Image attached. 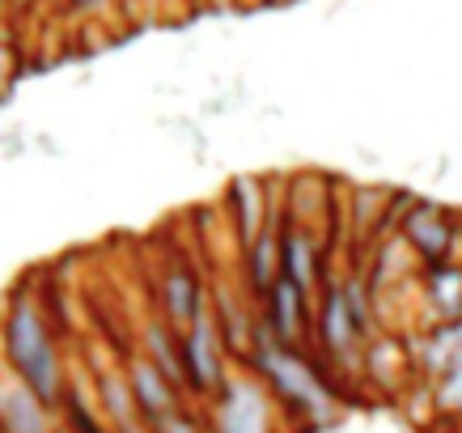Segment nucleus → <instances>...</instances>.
I'll return each instance as SVG.
<instances>
[{
	"instance_id": "f257e3e1",
	"label": "nucleus",
	"mask_w": 462,
	"mask_h": 433,
	"mask_svg": "<svg viewBox=\"0 0 462 433\" xmlns=\"http://www.w3.org/2000/svg\"><path fill=\"white\" fill-rule=\"evenodd\" d=\"M5 357L14 365L17 382L26 387L39 404H60L64 395V378H60V357L51 327L42 319V310L30 297H17L9 319H5Z\"/></svg>"
},
{
	"instance_id": "f03ea898",
	"label": "nucleus",
	"mask_w": 462,
	"mask_h": 433,
	"mask_svg": "<svg viewBox=\"0 0 462 433\" xmlns=\"http://www.w3.org/2000/svg\"><path fill=\"white\" fill-rule=\"evenodd\" d=\"M254 370L272 382V391L281 395L284 404L297 408V412H306L314 425H327V420L336 417V400L327 391V382L319 378V370L297 349L276 344L272 332H267V323L259 327V335H254Z\"/></svg>"
},
{
	"instance_id": "7ed1b4c3",
	"label": "nucleus",
	"mask_w": 462,
	"mask_h": 433,
	"mask_svg": "<svg viewBox=\"0 0 462 433\" xmlns=\"http://www.w3.org/2000/svg\"><path fill=\"white\" fill-rule=\"evenodd\" d=\"M399 234H403V242L416 251V259H424V264L433 268V264H449L446 255L454 251L458 230H454V217H449L446 209H437V204H416V209H407Z\"/></svg>"
},
{
	"instance_id": "20e7f679",
	"label": "nucleus",
	"mask_w": 462,
	"mask_h": 433,
	"mask_svg": "<svg viewBox=\"0 0 462 433\" xmlns=\"http://www.w3.org/2000/svg\"><path fill=\"white\" fill-rule=\"evenodd\" d=\"M182 382L196 391H212L221 382V327L212 315H199L182 332Z\"/></svg>"
},
{
	"instance_id": "39448f33",
	"label": "nucleus",
	"mask_w": 462,
	"mask_h": 433,
	"mask_svg": "<svg viewBox=\"0 0 462 433\" xmlns=\"http://www.w3.org/2000/svg\"><path fill=\"white\" fill-rule=\"evenodd\" d=\"M319 340L331 357H348L356 349H369V332H365L356 315H352V302L344 294V285H331L322 294V310H319Z\"/></svg>"
},
{
	"instance_id": "423d86ee",
	"label": "nucleus",
	"mask_w": 462,
	"mask_h": 433,
	"mask_svg": "<svg viewBox=\"0 0 462 433\" xmlns=\"http://www.w3.org/2000/svg\"><path fill=\"white\" fill-rule=\"evenodd\" d=\"M127 395H132L136 412H141L153 429L166 417H174V412H179V408H174V382H170V378L162 374L149 357L132 362V370H127Z\"/></svg>"
},
{
	"instance_id": "0eeeda50",
	"label": "nucleus",
	"mask_w": 462,
	"mask_h": 433,
	"mask_svg": "<svg viewBox=\"0 0 462 433\" xmlns=\"http://www.w3.org/2000/svg\"><path fill=\"white\" fill-rule=\"evenodd\" d=\"M217 433H267V395L254 382H229L217 404Z\"/></svg>"
},
{
	"instance_id": "6e6552de",
	"label": "nucleus",
	"mask_w": 462,
	"mask_h": 433,
	"mask_svg": "<svg viewBox=\"0 0 462 433\" xmlns=\"http://www.w3.org/2000/svg\"><path fill=\"white\" fill-rule=\"evenodd\" d=\"M267 332L276 344H289L293 349L301 332H306V294L297 289L293 280H276L272 289H267Z\"/></svg>"
},
{
	"instance_id": "1a4fd4ad",
	"label": "nucleus",
	"mask_w": 462,
	"mask_h": 433,
	"mask_svg": "<svg viewBox=\"0 0 462 433\" xmlns=\"http://www.w3.org/2000/svg\"><path fill=\"white\" fill-rule=\"evenodd\" d=\"M281 277L293 280L306 297L314 289V280H319V242L301 225H289L281 234Z\"/></svg>"
},
{
	"instance_id": "9d476101",
	"label": "nucleus",
	"mask_w": 462,
	"mask_h": 433,
	"mask_svg": "<svg viewBox=\"0 0 462 433\" xmlns=\"http://www.w3.org/2000/svg\"><path fill=\"white\" fill-rule=\"evenodd\" d=\"M416 362H420V370H424V378H429V382H437V378L446 374L449 365L462 362V319L437 323L433 332L420 340Z\"/></svg>"
},
{
	"instance_id": "9b49d317",
	"label": "nucleus",
	"mask_w": 462,
	"mask_h": 433,
	"mask_svg": "<svg viewBox=\"0 0 462 433\" xmlns=\"http://www.w3.org/2000/svg\"><path fill=\"white\" fill-rule=\"evenodd\" d=\"M166 319L174 332H187L191 323L204 315V294H199V280L187 272V268H170L166 272Z\"/></svg>"
},
{
	"instance_id": "f8f14e48",
	"label": "nucleus",
	"mask_w": 462,
	"mask_h": 433,
	"mask_svg": "<svg viewBox=\"0 0 462 433\" xmlns=\"http://www.w3.org/2000/svg\"><path fill=\"white\" fill-rule=\"evenodd\" d=\"M246 268H251V289L267 297V289L281 280V234H276V217L263 225V234L246 247Z\"/></svg>"
},
{
	"instance_id": "ddd939ff",
	"label": "nucleus",
	"mask_w": 462,
	"mask_h": 433,
	"mask_svg": "<svg viewBox=\"0 0 462 433\" xmlns=\"http://www.w3.org/2000/svg\"><path fill=\"white\" fill-rule=\"evenodd\" d=\"M424 289H429V302H433L437 323L462 319V268L458 264L424 268Z\"/></svg>"
},
{
	"instance_id": "4468645a",
	"label": "nucleus",
	"mask_w": 462,
	"mask_h": 433,
	"mask_svg": "<svg viewBox=\"0 0 462 433\" xmlns=\"http://www.w3.org/2000/svg\"><path fill=\"white\" fill-rule=\"evenodd\" d=\"M149 362H153L170 382H182V340L170 335V327H153V332H149Z\"/></svg>"
},
{
	"instance_id": "2eb2a0df",
	"label": "nucleus",
	"mask_w": 462,
	"mask_h": 433,
	"mask_svg": "<svg viewBox=\"0 0 462 433\" xmlns=\"http://www.w3.org/2000/svg\"><path fill=\"white\" fill-rule=\"evenodd\" d=\"M433 395H437V408L449 412V417H462V362H454L446 374L433 382Z\"/></svg>"
},
{
	"instance_id": "dca6fc26",
	"label": "nucleus",
	"mask_w": 462,
	"mask_h": 433,
	"mask_svg": "<svg viewBox=\"0 0 462 433\" xmlns=\"http://www.w3.org/2000/svg\"><path fill=\"white\" fill-rule=\"evenodd\" d=\"M157 433H208V429H199L191 417H182V412H174V417H166L162 425H157Z\"/></svg>"
},
{
	"instance_id": "f3484780",
	"label": "nucleus",
	"mask_w": 462,
	"mask_h": 433,
	"mask_svg": "<svg viewBox=\"0 0 462 433\" xmlns=\"http://www.w3.org/2000/svg\"><path fill=\"white\" fill-rule=\"evenodd\" d=\"M72 420H77V433H102L98 425H94V417H89V412H81V408L72 412Z\"/></svg>"
},
{
	"instance_id": "a211bd4d",
	"label": "nucleus",
	"mask_w": 462,
	"mask_h": 433,
	"mask_svg": "<svg viewBox=\"0 0 462 433\" xmlns=\"http://www.w3.org/2000/svg\"><path fill=\"white\" fill-rule=\"evenodd\" d=\"M72 9H94V5H98V0H69Z\"/></svg>"
},
{
	"instance_id": "6ab92c4d",
	"label": "nucleus",
	"mask_w": 462,
	"mask_h": 433,
	"mask_svg": "<svg viewBox=\"0 0 462 433\" xmlns=\"http://www.w3.org/2000/svg\"><path fill=\"white\" fill-rule=\"evenodd\" d=\"M56 433H69V429H56Z\"/></svg>"
}]
</instances>
